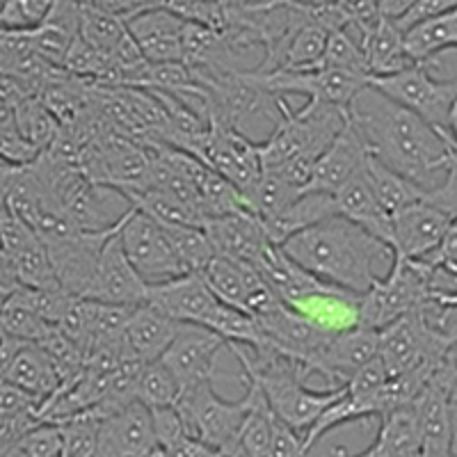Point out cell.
<instances>
[{
	"mask_svg": "<svg viewBox=\"0 0 457 457\" xmlns=\"http://www.w3.org/2000/svg\"><path fill=\"white\" fill-rule=\"evenodd\" d=\"M350 121L364 137L370 156L426 193L446 179L457 161L455 149L446 137L373 85L354 96Z\"/></svg>",
	"mask_w": 457,
	"mask_h": 457,
	"instance_id": "6da1fadb",
	"label": "cell"
},
{
	"mask_svg": "<svg viewBox=\"0 0 457 457\" xmlns=\"http://www.w3.org/2000/svg\"><path fill=\"white\" fill-rule=\"evenodd\" d=\"M281 250L320 281L354 295H366L382 279L378 265L385 259H395L385 240L375 238L343 215L302 231Z\"/></svg>",
	"mask_w": 457,
	"mask_h": 457,
	"instance_id": "7a4b0ae2",
	"label": "cell"
},
{
	"mask_svg": "<svg viewBox=\"0 0 457 457\" xmlns=\"http://www.w3.org/2000/svg\"><path fill=\"white\" fill-rule=\"evenodd\" d=\"M279 108L281 120L272 136L256 145L263 171L279 170L295 158L318 162V158L350 124V110L320 101H307L300 110H295L288 105L286 96H281Z\"/></svg>",
	"mask_w": 457,
	"mask_h": 457,
	"instance_id": "3957f363",
	"label": "cell"
},
{
	"mask_svg": "<svg viewBox=\"0 0 457 457\" xmlns=\"http://www.w3.org/2000/svg\"><path fill=\"white\" fill-rule=\"evenodd\" d=\"M256 398L259 391L252 385H245V395L240 400H224L213 385H202L183 391L177 411L187 435L218 451L240 444V435L254 410Z\"/></svg>",
	"mask_w": 457,
	"mask_h": 457,
	"instance_id": "277c9868",
	"label": "cell"
},
{
	"mask_svg": "<svg viewBox=\"0 0 457 457\" xmlns=\"http://www.w3.org/2000/svg\"><path fill=\"white\" fill-rule=\"evenodd\" d=\"M432 268L423 261L395 256L386 272L366 295H361L364 328L382 332L400 318L410 316L430 297Z\"/></svg>",
	"mask_w": 457,
	"mask_h": 457,
	"instance_id": "5b68a950",
	"label": "cell"
},
{
	"mask_svg": "<svg viewBox=\"0 0 457 457\" xmlns=\"http://www.w3.org/2000/svg\"><path fill=\"white\" fill-rule=\"evenodd\" d=\"M370 85L386 94L391 101L426 120L455 149L451 136V110L457 99V80H436L430 73V64L416 62L394 76L370 79Z\"/></svg>",
	"mask_w": 457,
	"mask_h": 457,
	"instance_id": "8992f818",
	"label": "cell"
},
{
	"mask_svg": "<svg viewBox=\"0 0 457 457\" xmlns=\"http://www.w3.org/2000/svg\"><path fill=\"white\" fill-rule=\"evenodd\" d=\"M120 238L133 268L149 286L190 275L167 228L161 227L156 220H151L149 215L133 211L121 228Z\"/></svg>",
	"mask_w": 457,
	"mask_h": 457,
	"instance_id": "52a82bcc",
	"label": "cell"
},
{
	"mask_svg": "<svg viewBox=\"0 0 457 457\" xmlns=\"http://www.w3.org/2000/svg\"><path fill=\"white\" fill-rule=\"evenodd\" d=\"M222 348H228V343L213 329L204 325H183L161 361L177 375L183 391L195 389L213 385V379L218 378V354Z\"/></svg>",
	"mask_w": 457,
	"mask_h": 457,
	"instance_id": "ba28073f",
	"label": "cell"
},
{
	"mask_svg": "<svg viewBox=\"0 0 457 457\" xmlns=\"http://www.w3.org/2000/svg\"><path fill=\"white\" fill-rule=\"evenodd\" d=\"M130 218V215H129ZM126 224V222H124ZM121 224V227H124ZM121 227L112 231H101V234H89V231H79L71 238L60 240V243L44 245L53 261L55 275L62 284L64 291L73 297H85L92 286L96 268H99L101 254L105 245L114 234H120Z\"/></svg>",
	"mask_w": 457,
	"mask_h": 457,
	"instance_id": "9c48e42d",
	"label": "cell"
},
{
	"mask_svg": "<svg viewBox=\"0 0 457 457\" xmlns=\"http://www.w3.org/2000/svg\"><path fill=\"white\" fill-rule=\"evenodd\" d=\"M120 234H114L108 240V245H105L99 268H96V275H94V281L85 297L101 302V304L142 307V304H146L149 284L142 279L140 272L133 268L130 259L126 256Z\"/></svg>",
	"mask_w": 457,
	"mask_h": 457,
	"instance_id": "30bf717a",
	"label": "cell"
},
{
	"mask_svg": "<svg viewBox=\"0 0 457 457\" xmlns=\"http://www.w3.org/2000/svg\"><path fill=\"white\" fill-rule=\"evenodd\" d=\"M263 79L277 96L302 94V96H307V101H320V104L337 105L343 110H350L354 96L370 85V80L364 76L329 67L304 73H275V76H263Z\"/></svg>",
	"mask_w": 457,
	"mask_h": 457,
	"instance_id": "8fae6325",
	"label": "cell"
},
{
	"mask_svg": "<svg viewBox=\"0 0 457 457\" xmlns=\"http://www.w3.org/2000/svg\"><path fill=\"white\" fill-rule=\"evenodd\" d=\"M64 211L83 231L101 234L121 227L129 215L136 211L133 202L121 190L105 183H94L89 179L80 181L62 202Z\"/></svg>",
	"mask_w": 457,
	"mask_h": 457,
	"instance_id": "7c38bea8",
	"label": "cell"
},
{
	"mask_svg": "<svg viewBox=\"0 0 457 457\" xmlns=\"http://www.w3.org/2000/svg\"><path fill=\"white\" fill-rule=\"evenodd\" d=\"M256 320L263 329L268 345L297 359L304 366H309L312 373H316L318 361H320L322 353L328 348V343L332 341L329 334L313 328L307 318H302L300 313L293 312L288 304H279L275 312L263 318H256Z\"/></svg>",
	"mask_w": 457,
	"mask_h": 457,
	"instance_id": "4fadbf2b",
	"label": "cell"
},
{
	"mask_svg": "<svg viewBox=\"0 0 457 457\" xmlns=\"http://www.w3.org/2000/svg\"><path fill=\"white\" fill-rule=\"evenodd\" d=\"M453 220L439 213L435 206L421 202L391 215V247L395 256L421 261L442 245Z\"/></svg>",
	"mask_w": 457,
	"mask_h": 457,
	"instance_id": "5bb4252c",
	"label": "cell"
},
{
	"mask_svg": "<svg viewBox=\"0 0 457 457\" xmlns=\"http://www.w3.org/2000/svg\"><path fill=\"white\" fill-rule=\"evenodd\" d=\"M158 448L154 414L137 400L101 419L99 457H149Z\"/></svg>",
	"mask_w": 457,
	"mask_h": 457,
	"instance_id": "9a60e30c",
	"label": "cell"
},
{
	"mask_svg": "<svg viewBox=\"0 0 457 457\" xmlns=\"http://www.w3.org/2000/svg\"><path fill=\"white\" fill-rule=\"evenodd\" d=\"M204 231L213 243L215 254L240 261V263H247L252 268L259 263L263 252L272 245L265 234L263 220L250 211L208 220L204 224Z\"/></svg>",
	"mask_w": 457,
	"mask_h": 457,
	"instance_id": "2e32d148",
	"label": "cell"
},
{
	"mask_svg": "<svg viewBox=\"0 0 457 457\" xmlns=\"http://www.w3.org/2000/svg\"><path fill=\"white\" fill-rule=\"evenodd\" d=\"M379 357V332L370 328H357L353 332L332 337L318 361L316 375H322L328 389L348 386L359 370Z\"/></svg>",
	"mask_w": 457,
	"mask_h": 457,
	"instance_id": "e0dca14e",
	"label": "cell"
},
{
	"mask_svg": "<svg viewBox=\"0 0 457 457\" xmlns=\"http://www.w3.org/2000/svg\"><path fill=\"white\" fill-rule=\"evenodd\" d=\"M218 302L202 275H186L165 284L149 286L146 295V304L183 325H206Z\"/></svg>",
	"mask_w": 457,
	"mask_h": 457,
	"instance_id": "ac0fdd59",
	"label": "cell"
},
{
	"mask_svg": "<svg viewBox=\"0 0 457 457\" xmlns=\"http://www.w3.org/2000/svg\"><path fill=\"white\" fill-rule=\"evenodd\" d=\"M444 350L435 348L423 329L419 328L414 313L400 318L394 325L379 332V359L385 361L389 378H398L410 370L421 369L444 357Z\"/></svg>",
	"mask_w": 457,
	"mask_h": 457,
	"instance_id": "d6986e66",
	"label": "cell"
},
{
	"mask_svg": "<svg viewBox=\"0 0 457 457\" xmlns=\"http://www.w3.org/2000/svg\"><path fill=\"white\" fill-rule=\"evenodd\" d=\"M366 161H369V146L350 121L341 136L332 142V146L318 158L309 190L337 197V193H341L343 187L364 171Z\"/></svg>",
	"mask_w": 457,
	"mask_h": 457,
	"instance_id": "ffe728a7",
	"label": "cell"
},
{
	"mask_svg": "<svg viewBox=\"0 0 457 457\" xmlns=\"http://www.w3.org/2000/svg\"><path fill=\"white\" fill-rule=\"evenodd\" d=\"M291 309L300 313L302 318H307L313 328L329 334V337H338V334L364 328V320H361V295L343 291V288H337V286H320L318 291L293 302Z\"/></svg>",
	"mask_w": 457,
	"mask_h": 457,
	"instance_id": "44dd1931",
	"label": "cell"
},
{
	"mask_svg": "<svg viewBox=\"0 0 457 457\" xmlns=\"http://www.w3.org/2000/svg\"><path fill=\"white\" fill-rule=\"evenodd\" d=\"M183 28L177 14H171L165 3H156L142 14H137L129 23V30L142 53L149 60V64H167V62H183Z\"/></svg>",
	"mask_w": 457,
	"mask_h": 457,
	"instance_id": "7402d4cb",
	"label": "cell"
},
{
	"mask_svg": "<svg viewBox=\"0 0 457 457\" xmlns=\"http://www.w3.org/2000/svg\"><path fill=\"white\" fill-rule=\"evenodd\" d=\"M337 457H423V436L416 405H407L379 419L375 442L359 455L338 448Z\"/></svg>",
	"mask_w": 457,
	"mask_h": 457,
	"instance_id": "603a6c76",
	"label": "cell"
},
{
	"mask_svg": "<svg viewBox=\"0 0 457 457\" xmlns=\"http://www.w3.org/2000/svg\"><path fill=\"white\" fill-rule=\"evenodd\" d=\"M181 328L183 322L171 320L151 304H142L136 309L129 322V329H126L124 353L142 359L145 364L161 361L162 354L170 350L174 338L179 337Z\"/></svg>",
	"mask_w": 457,
	"mask_h": 457,
	"instance_id": "cb8c5ba5",
	"label": "cell"
},
{
	"mask_svg": "<svg viewBox=\"0 0 457 457\" xmlns=\"http://www.w3.org/2000/svg\"><path fill=\"white\" fill-rule=\"evenodd\" d=\"M334 215H338L337 197L334 195L307 190L291 206L284 208L281 213L263 220V227L270 243L277 245V247H284L288 240L300 236L302 231L316 227V224L325 222V220L334 218Z\"/></svg>",
	"mask_w": 457,
	"mask_h": 457,
	"instance_id": "d4e9b609",
	"label": "cell"
},
{
	"mask_svg": "<svg viewBox=\"0 0 457 457\" xmlns=\"http://www.w3.org/2000/svg\"><path fill=\"white\" fill-rule=\"evenodd\" d=\"M32 46L44 60L55 67H64L69 51L80 37V3L53 0L51 12L37 30H30Z\"/></svg>",
	"mask_w": 457,
	"mask_h": 457,
	"instance_id": "484cf974",
	"label": "cell"
},
{
	"mask_svg": "<svg viewBox=\"0 0 457 457\" xmlns=\"http://www.w3.org/2000/svg\"><path fill=\"white\" fill-rule=\"evenodd\" d=\"M0 373H3V382H10V385L35 395L37 400H42V407L62 386L55 369H53L51 359H48V354L44 353L39 343L23 345L21 353L16 354L10 364L3 366ZM39 416H42V411H39Z\"/></svg>",
	"mask_w": 457,
	"mask_h": 457,
	"instance_id": "4316f807",
	"label": "cell"
},
{
	"mask_svg": "<svg viewBox=\"0 0 457 457\" xmlns=\"http://www.w3.org/2000/svg\"><path fill=\"white\" fill-rule=\"evenodd\" d=\"M202 279L206 281V286L220 302H227V304L240 309H247L252 297L265 286L263 277L256 272V268L227 259V256H215L202 272Z\"/></svg>",
	"mask_w": 457,
	"mask_h": 457,
	"instance_id": "83f0119b",
	"label": "cell"
},
{
	"mask_svg": "<svg viewBox=\"0 0 457 457\" xmlns=\"http://www.w3.org/2000/svg\"><path fill=\"white\" fill-rule=\"evenodd\" d=\"M337 206L338 215L348 218L350 222L359 224L369 234H373L379 240H385L391 247V215L378 202L373 187L366 181L364 171L343 187L341 193H337Z\"/></svg>",
	"mask_w": 457,
	"mask_h": 457,
	"instance_id": "f1b7e54d",
	"label": "cell"
},
{
	"mask_svg": "<svg viewBox=\"0 0 457 457\" xmlns=\"http://www.w3.org/2000/svg\"><path fill=\"white\" fill-rule=\"evenodd\" d=\"M448 48H457V5L405 35V51L411 62L430 64Z\"/></svg>",
	"mask_w": 457,
	"mask_h": 457,
	"instance_id": "f546056e",
	"label": "cell"
},
{
	"mask_svg": "<svg viewBox=\"0 0 457 457\" xmlns=\"http://www.w3.org/2000/svg\"><path fill=\"white\" fill-rule=\"evenodd\" d=\"M364 53L366 62H369L370 79H379V76H394V73L405 71L410 69L411 62L410 55L405 51V35L398 30L391 21H386L364 39Z\"/></svg>",
	"mask_w": 457,
	"mask_h": 457,
	"instance_id": "4dcf8cb0",
	"label": "cell"
},
{
	"mask_svg": "<svg viewBox=\"0 0 457 457\" xmlns=\"http://www.w3.org/2000/svg\"><path fill=\"white\" fill-rule=\"evenodd\" d=\"M364 174H366V181H369L370 187H373L378 202L382 204V208H385L389 215L400 213V211H405L407 206L421 202V199L426 197V190H421L419 186L407 181L405 177L395 174L394 170L382 165V162H379L378 158L370 156V154H369V161H366Z\"/></svg>",
	"mask_w": 457,
	"mask_h": 457,
	"instance_id": "1f68e13d",
	"label": "cell"
},
{
	"mask_svg": "<svg viewBox=\"0 0 457 457\" xmlns=\"http://www.w3.org/2000/svg\"><path fill=\"white\" fill-rule=\"evenodd\" d=\"M204 328L213 329L228 345H245V348H261V345H265V337L259 320L252 313L245 312V309L227 304V302L215 304Z\"/></svg>",
	"mask_w": 457,
	"mask_h": 457,
	"instance_id": "d6a6232c",
	"label": "cell"
},
{
	"mask_svg": "<svg viewBox=\"0 0 457 457\" xmlns=\"http://www.w3.org/2000/svg\"><path fill=\"white\" fill-rule=\"evenodd\" d=\"M129 35V23L121 16L104 10L99 0L80 3V37L92 46L101 48L110 55Z\"/></svg>",
	"mask_w": 457,
	"mask_h": 457,
	"instance_id": "836d02e7",
	"label": "cell"
},
{
	"mask_svg": "<svg viewBox=\"0 0 457 457\" xmlns=\"http://www.w3.org/2000/svg\"><path fill=\"white\" fill-rule=\"evenodd\" d=\"M307 190H300V187L291 186L288 181L279 177V174H272V171H263L254 187L250 193L245 195V206L247 211L254 215H259L261 220H268L272 215L281 213L284 208L291 206L295 199H300Z\"/></svg>",
	"mask_w": 457,
	"mask_h": 457,
	"instance_id": "e575fe53",
	"label": "cell"
},
{
	"mask_svg": "<svg viewBox=\"0 0 457 457\" xmlns=\"http://www.w3.org/2000/svg\"><path fill=\"white\" fill-rule=\"evenodd\" d=\"M7 256V259L14 261L16 277H19V284L23 288H37V291H64L60 279L55 275V268H53V261L48 256L46 247L39 238L23 250L19 256L0 254Z\"/></svg>",
	"mask_w": 457,
	"mask_h": 457,
	"instance_id": "d590c367",
	"label": "cell"
},
{
	"mask_svg": "<svg viewBox=\"0 0 457 457\" xmlns=\"http://www.w3.org/2000/svg\"><path fill=\"white\" fill-rule=\"evenodd\" d=\"M181 395L183 385L162 361H151L145 366L137 386V400L142 405L149 410H167V407H177Z\"/></svg>",
	"mask_w": 457,
	"mask_h": 457,
	"instance_id": "8d00e7d4",
	"label": "cell"
},
{
	"mask_svg": "<svg viewBox=\"0 0 457 457\" xmlns=\"http://www.w3.org/2000/svg\"><path fill=\"white\" fill-rule=\"evenodd\" d=\"M14 117L21 133L26 136V140L30 145H35L42 154L46 149H51V145L57 140L60 130H62L60 121L44 105L42 96H32V99L23 101L19 108H14Z\"/></svg>",
	"mask_w": 457,
	"mask_h": 457,
	"instance_id": "74e56055",
	"label": "cell"
},
{
	"mask_svg": "<svg viewBox=\"0 0 457 457\" xmlns=\"http://www.w3.org/2000/svg\"><path fill=\"white\" fill-rule=\"evenodd\" d=\"M133 206L140 213L149 215L151 220H156L165 228L204 227V220L195 213L193 208H187L186 204L170 197L167 193H161V190H146V193L137 195L133 199Z\"/></svg>",
	"mask_w": 457,
	"mask_h": 457,
	"instance_id": "f35d334b",
	"label": "cell"
},
{
	"mask_svg": "<svg viewBox=\"0 0 457 457\" xmlns=\"http://www.w3.org/2000/svg\"><path fill=\"white\" fill-rule=\"evenodd\" d=\"M39 345H42V350L48 354V359H51L53 369H55L62 386L73 385V382L85 373V369H87V354H85V350H80L79 345H76L71 338L64 337L60 329L48 334L44 341H39ZM62 386H60V389H62Z\"/></svg>",
	"mask_w": 457,
	"mask_h": 457,
	"instance_id": "ab89813d",
	"label": "cell"
},
{
	"mask_svg": "<svg viewBox=\"0 0 457 457\" xmlns=\"http://www.w3.org/2000/svg\"><path fill=\"white\" fill-rule=\"evenodd\" d=\"M167 234L190 275H202L208 263L218 256L204 227H174L167 228Z\"/></svg>",
	"mask_w": 457,
	"mask_h": 457,
	"instance_id": "60d3db41",
	"label": "cell"
},
{
	"mask_svg": "<svg viewBox=\"0 0 457 457\" xmlns=\"http://www.w3.org/2000/svg\"><path fill=\"white\" fill-rule=\"evenodd\" d=\"M322 64L329 69L357 73V76H364V79L370 80L369 62H366V53L364 46H361V37L353 28L329 35L328 51H325Z\"/></svg>",
	"mask_w": 457,
	"mask_h": 457,
	"instance_id": "b9f144b4",
	"label": "cell"
},
{
	"mask_svg": "<svg viewBox=\"0 0 457 457\" xmlns=\"http://www.w3.org/2000/svg\"><path fill=\"white\" fill-rule=\"evenodd\" d=\"M275 421H277L275 411L270 410L265 395L259 391L254 410H252L250 419H247V423H245L243 428V435H240V446H243V451L247 453V455L268 457V453H270V446H272V435H275Z\"/></svg>",
	"mask_w": 457,
	"mask_h": 457,
	"instance_id": "7bdbcfd3",
	"label": "cell"
},
{
	"mask_svg": "<svg viewBox=\"0 0 457 457\" xmlns=\"http://www.w3.org/2000/svg\"><path fill=\"white\" fill-rule=\"evenodd\" d=\"M0 329L7 337L21 338V341H30V343H39L53 334L55 329L51 325L42 320V318L37 316L35 312L19 302L16 297H7L3 300V316H0Z\"/></svg>",
	"mask_w": 457,
	"mask_h": 457,
	"instance_id": "ee69618b",
	"label": "cell"
},
{
	"mask_svg": "<svg viewBox=\"0 0 457 457\" xmlns=\"http://www.w3.org/2000/svg\"><path fill=\"white\" fill-rule=\"evenodd\" d=\"M0 156L5 165L23 167L32 165L37 158L42 156V151L26 140L19 124H16L14 110L0 105Z\"/></svg>",
	"mask_w": 457,
	"mask_h": 457,
	"instance_id": "f6af8a7d",
	"label": "cell"
},
{
	"mask_svg": "<svg viewBox=\"0 0 457 457\" xmlns=\"http://www.w3.org/2000/svg\"><path fill=\"white\" fill-rule=\"evenodd\" d=\"M64 451L62 457H99L101 419L92 414L76 416L62 423Z\"/></svg>",
	"mask_w": 457,
	"mask_h": 457,
	"instance_id": "bcb514c9",
	"label": "cell"
},
{
	"mask_svg": "<svg viewBox=\"0 0 457 457\" xmlns=\"http://www.w3.org/2000/svg\"><path fill=\"white\" fill-rule=\"evenodd\" d=\"M101 302H94L89 297H76L64 316L60 332L67 338H71L85 354H89L94 341V328H96V318H99Z\"/></svg>",
	"mask_w": 457,
	"mask_h": 457,
	"instance_id": "7dc6e473",
	"label": "cell"
},
{
	"mask_svg": "<svg viewBox=\"0 0 457 457\" xmlns=\"http://www.w3.org/2000/svg\"><path fill=\"white\" fill-rule=\"evenodd\" d=\"M53 0H3L0 26L7 32H30L42 26Z\"/></svg>",
	"mask_w": 457,
	"mask_h": 457,
	"instance_id": "c3c4849f",
	"label": "cell"
},
{
	"mask_svg": "<svg viewBox=\"0 0 457 457\" xmlns=\"http://www.w3.org/2000/svg\"><path fill=\"white\" fill-rule=\"evenodd\" d=\"M165 7L181 21L208 30H227V7L218 0H165Z\"/></svg>",
	"mask_w": 457,
	"mask_h": 457,
	"instance_id": "681fc988",
	"label": "cell"
},
{
	"mask_svg": "<svg viewBox=\"0 0 457 457\" xmlns=\"http://www.w3.org/2000/svg\"><path fill=\"white\" fill-rule=\"evenodd\" d=\"M110 62H112V60H110L108 53L92 46L89 42H85L83 37H79L76 44L71 46V51H69L67 60H64V69H67L71 76H79V79L96 83V80L105 73V69L110 67Z\"/></svg>",
	"mask_w": 457,
	"mask_h": 457,
	"instance_id": "f907efd6",
	"label": "cell"
},
{
	"mask_svg": "<svg viewBox=\"0 0 457 457\" xmlns=\"http://www.w3.org/2000/svg\"><path fill=\"white\" fill-rule=\"evenodd\" d=\"M302 12L307 16V21L313 26L322 28L328 35L334 32L348 30L353 26V19H350L348 3L341 0V3H329V0H312V3H300Z\"/></svg>",
	"mask_w": 457,
	"mask_h": 457,
	"instance_id": "816d5d0a",
	"label": "cell"
},
{
	"mask_svg": "<svg viewBox=\"0 0 457 457\" xmlns=\"http://www.w3.org/2000/svg\"><path fill=\"white\" fill-rule=\"evenodd\" d=\"M0 236H3V254L10 256H19L37 240L30 224L3 202H0Z\"/></svg>",
	"mask_w": 457,
	"mask_h": 457,
	"instance_id": "f5cc1de1",
	"label": "cell"
},
{
	"mask_svg": "<svg viewBox=\"0 0 457 457\" xmlns=\"http://www.w3.org/2000/svg\"><path fill=\"white\" fill-rule=\"evenodd\" d=\"M19 448H21L28 457H62V426H55V423H42V426H37L35 430L23 439Z\"/></svg>",
	"mask_w": 457,
	"mask_h": 457,
	"instance_id": "db71d44e",
	"label": "cell"
},
{
	"mask_svg": "<svg viewBox=\"0 0 457 457\" xmlns=\"http://www.w3.org/2000/svg\"><path fill=\"white\" fill-rule=\"evenodd\" d=\"M455 5L457 3H453V0H411V5L407 7V12L400 16L398 21H394V26L398 28L403 35H410L411 30H416V28L428 23L430 19H435V16L453 10Z\"/></svg>",
	"mask_w": 457,
	"mask_h": 457,
	"instance_id": "11a10c76",
	"label": "cell"
},
{
	"mask_svg": "<svg viewBox=\"0 0 457 457\" xmlns=\"http://www.w3.org/2000/svg\"><path fill=\"white\" fill-rule=\"evenodd\" d=\"M348 3L350 19H353V30L364 39H369L382 23H385V14L379 7V0H345Z\"/></svg>",
	"mask_w": 457,
	"mask_h": 457,
	"instance_id": "9f6ffc18",
	"label": "cell"
},
{
	"mask_svg": "<svg viewBox=\"0 0 457 457\" xmlns=\"http://www.w3.org/2000/svg\"><path fill=\"white\" fill-rule=\"evenodd\" d=\"M423 202L435 206L436 211L446 215L448 220H457V161L451 165L446 179H444L435 190L426 193Z\"/></svg>",
	"mask_w": 457,
	"mask_h": 457,
	"instance_id": "6f0895ef",
	"label": "cell"
},
{
	"mask_svg": "<svg viewBox=\"0 0 457 457\" xmlns=\"http://www.w3.org/2000/svg\"><path fill=\"white\" fill-rule=\"evenodd\" d=\"M21 411H37L39 414L42 411V400H37L35 395L10 385V382H3V386H0V416L21 414Z\"/></svg>",
	"mask_w": 457,
	"mask_h": 457,
	"instance_id": "680465c9",
	"label": "cell"
},
{
	"mask_svg": "<svg viewBox=\"0 0 457 457\" xmlns=\"http://www.w3.org/2000/svg\"><path fill=\"white\" fill-rule=\"evenodd\" d=\"M162 451L170 453L171 457H213V448L190 435H181L171 444L162 446Z\"/></svg>",
	"mask_w": 457,
	"mask_h": 457,
	"instance_id": "91938a15",
	"label": "cell"
},
{
	"mask_svg": "<svg viewBox=\"0 0 457 457\" xmlns=\"http://www.w3.org/2000/svg\"><path fill=\"white\" fill-rule=\"evenodd\" d=\"M451 416H453V435H451V457H457V394L453 395L451 403Z\"/></svg>",
	"mask_w": 457,
	"mask_h": 457,
	"instance_id": "94428289",
	"label": "cell"
},
{
	"mask_svg": "<svg viewBox=\"0 0 457 457\" xmlns=\"http://www.w3.org/2000/svg\"><path fill=\"white\" fill-rule=\"evenodd\" d=\"M213 457H250V455L243 451V446H240V444H234V446L218 448V451L213 453Z\"/></svg>",
	"mask_w": 457,
	"mask_h": 457,
	"instance_id": "6125c7cd",
	"label": "cell"
},
{
	"mask_svg": "<svg viewBox=\"0 0 457 457\" xmlns=\"http://www.w3.org/2000/svg\"><path fill=\"white\" fill-rule=\"evenodd\" d=\"M451 136H453V142H455V151H457V99L451 110Z\"/></svg>",
	"mask_w": 457,
	"mask_h": 457,
	"instance_id": "be15d7a7",
	"label": "cell"
},
{
	"mask_svg": "<svg viewBox=\"0 0 457 457\" xmlns=\"http://www.w3.org/2000/svg\"><path fill=\"white\" fill-rule=\"evenodd\" d=\"M149 457H171V455H170V453H165V451H162V448H161V446H158V448H156V451L151 453V455H149Z\"/></svg>",
	"mask_w": 457,
	"mask_h": 457,
	"instance_id": "e7e4bbea",
	"label": "cell"
}]
</instances>
